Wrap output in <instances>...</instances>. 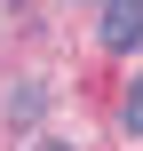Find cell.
<instances>
[{
  "label": "cell",
  "mask_w": 143,
  "mask_h": 151,
  "mask_svg": "<svg viewBox=\"0 0 143 151\" xmlns=\"http://www.w3.org/2000/svg\"><path fill=\"white\" fill-rule=\"evenodd\" d=\"M119 119H127V127H135V135H143V72H135V80H127V104H119Z\"/></svg>",
  "instance_id": "2"
},
{
  "label": "cell",
  "mask_w": 143,
  "mask_h": 151,
  "mask_svg": "<svg viewBox=\"0 0 143 151\" xmlns=\"http://www.w3.org/2000/svg\"><path fill=\"white\" fill-rule=\"evenodd\" d=\"M40 151H64V143H40Z\"/></svg>",
  "instance_id": "3"
},
{
  "label": "cell",
  "mask_w": 143,
  "mask_h": 151,
  "mask_svg": "<svg viewBox=\"0 0 143 151\" xmlns=\"http://www.w3.org/2000/svg\"><path fill=\"white\" fill-rule=\"evenodd\" d=\"M103 48H143V0H103Z\"/></svg>",
  "instance_id": "1"
}]
</instances>
